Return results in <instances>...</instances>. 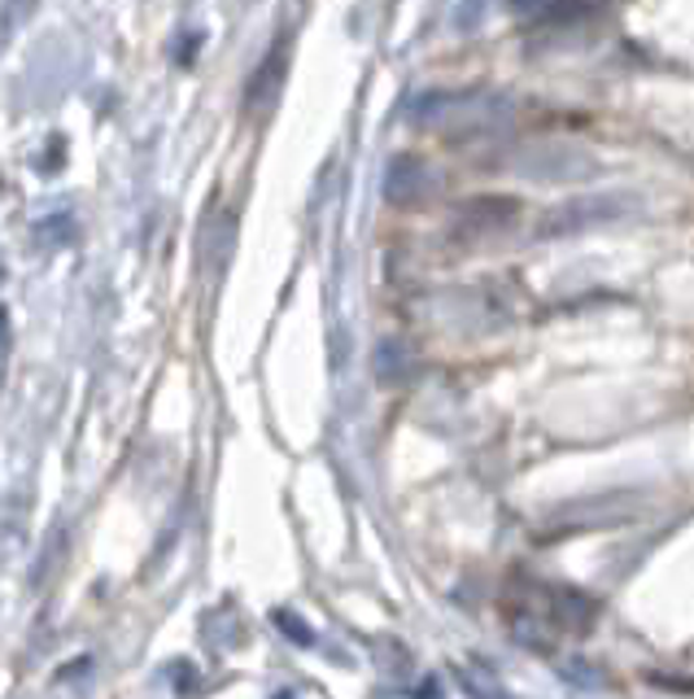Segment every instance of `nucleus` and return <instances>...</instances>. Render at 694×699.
Segmentation results:
<instances>
[{
  "mask_svg": "<svg viewBox=\"0 0 694 699\" xmlns=\"http://www.w3.org/2000/svg\"><path fill=\"white\" fill-rule=\"evenodd\" d=\"M520 224V202L516 197H502V193H485V197H467L454 219H450V237L472 245V241H489V237H502Z\"/></svg>",
  "mask_w": 694,
  "mask_h": 699,
  "instance_id": "1",
  "label": "nucleus"
},
{
  "mask_svg": "<svg viewBox=\"0 0 694 699\" xmlns=\"http://www.w3.org/2000/svg\"><path fill=\"white\" fill-rule=\"evenodd\" d=\"M621 215H625V197H572V202H559L555 210H546V219L537 224V237L542 241L577 237V232L603 228Z\"/></svg>",
  "mask_w": 694,
  "mask_h": 699,
  "instance_id": "2",
  "label": "nucleus"
},
{
  "mask_svg": "<svg viewBox=\"0 0 694 699\" xmlns=\"http://www.w3.org/2000/svg\"><path fill=\"white\" fill-rule=\"evenodd\" d=\"M612 0H511V13L533 26H568L581 18L603 13Z\"/></svg>",
  "mask_w": 694,
  "mask_h": 699,
  "instance_id": "3",
  "label": "nucleus"
},
{
  "mask_svg": "<svg viewBox=\"0 0 694 699\" xmlns=\"http://www.w3.org/2000/svg\"><path fill=\"white\" fill-rule=\"evenodd\" d=\"M380 188H384V202L415 206V202H424L432 193V180H428V167L419 158H393L384 167V184Z\"/></svg>",
  "mask_w": 694,
  "mask_h": 699,
  "instance_id": "4",
  "label": "nucleus"
},
{
  "mask_svg": "<svg viewBox=\"0 0 694 699\" xmlns=\"http://www.w3.org/2000/svg\"><path fill=\"white\" fill-rule=\"evenodd\" d=\"M285 70H289V44L280 39V44L267 48L263 66H258V70L250 75V83H245V110H250V114H258V110H267V105L276 101V92H280V83H285Z\"/></svg>",
  "mask_w": 694,
  "mask_h": 699,
  "instance_id": "5",
  "label": "nucleus"
},
{
  "mask_svg": "<svg viewBox=\"0 0 694 699\" xmlns=\"http://www.w3.org/2000/svg\"><path fill=\"white\" fill-rule=\"evenodd\" d=\"M375 367H380L384 380H397V376H402V354H397L393 342H384V346L375 350Z\"/></svg>",
  "mask_w": 694,
  "mask_h": 699,
  "instance_id": "6",
  "label": "nucleus"
}]
</instances>
